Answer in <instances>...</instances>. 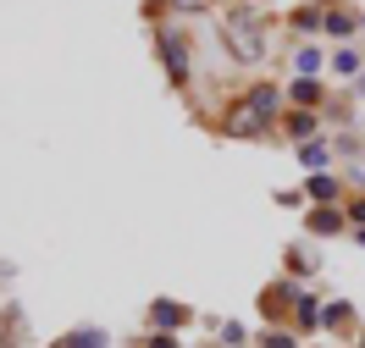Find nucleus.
<instances>
[{"label":"nucleus","instance_id":"1","mask_svg":"<svg viewBox=\"0 0 365 348\" xmlns=\"http://www.w3.org/2000/svg\"><path fill=\"white\" fill-rule=\"evenodd\" d=\"M227 45L238 61H260L266 56V28L255 11H227Z\"/></svg>","mask_w":365,"mask_h":348},{"label":"nucleus","instance_id":"2","mask_svg":"<svg viewBox=\"0 0 365 348\" xmlns=\"http://www.w3.org/2000/svg\"><path fill=\"white\" fill-rule=\"evenodd\" d=\"M272 111H277V89H272V83H260L244 105H232V111H227V133H260V127L272 122Z\"/></svg>","mask_w":365,"mask_h":348},{"label":"nucleus","instance_id":"3","mask_svg":"<svg viewBox=\"0 0 365 348\" xmlns=\"http://www.w3.org/2000/svg\"><path fill=\"white\" fill-rule=\"evenodd\" d=\"M160 56H166V72H172V78H188V45H182L178 33H160Z\"/></svg>","mask_w":365,"mask_h":348},{"label":"nucleus","instance_id":"4","mask_svg":"<svg viewBox=\"0 0 365 348\" xmlns=\"http://www.w3.org/2000/svg\"><path fill=\"white\" fill-rule=\"evenodd\" d=\"M182 321V304H172V299H155V326L166 332V326H178Z\"/></svg>","mask_w":365,"mask_h":348},{"label":"nucleus","instance_id":"5","mask_svg":"<svg viewBox=\"0 0 365 348\" xmlns=\"http://www.w3.org/2000/svg\"><path fill=\"white\" fill-rule=\"evenodd\" d=\"M299 161L310 166V172H321L327 166V144H299Z\"/></svg>","mask_w":365,"mask_h":348},{"label":"nucleus","instance_id":"6","mask_svg":"<svg viewBox=\"0 0 365 348\" xmlns=\"http://www.w3.org/2000/svg\"><path fill=\"white\" fill-rule=\"evenodd\" d=\"M294 100H299V105H316V100H321V83L299 78V83H294Z\"/></svg>","mask_w":365,"mask_h":348},{"label":"nucleus","instance_id":"7","mask_svg":"<svg viewBox=\"0 0 365 348\" xmlns=\"http://www.w3.org/2000/svg\"><path fill=\"white\" fill-rule=\"evenodd\" d=\"M61 348H106V337H100V332H72Z\"/></svg>","mask_w":365,"mask_h":348},{"label":"nucleus","instance_id":"8","mask_svg":"<svg viewBox=\"0 0 365 348\" xmlns=\"http://www.w3.org/2000/svg\"><path fill=\"white\" fill-rule=\"evenodd\" d=\"M310 199H332V177H316V172H310Z\"/></svg>","mask_w":365,"mask_h":348},{"label":"nucleus","instance_id":"9","mask_svg":"<svg viewBox=\"0 0 365 348\" xmlns=\"http://www.w3.org/2000/svg\"><path fill=\"white\" fill-rule=\"evenodd\" d=\"M321 321V310H316V299H299V326H316Z\"/></svg>","mask_w":365,"mask_h":348},{"label":"nucleus","instance_id":"10","mask_svg":"<svg viewBox=\"0 0 365 348\" xmlns=\"http://www.w3.org/2000/svg\"><path fill=\"white\" fill-rule=\"evenodd\" d=\"M310 221H316L321 232H338V216H332V210H316V216H310Z\"/></svg>","mask_w":365,"mask_h":348},{"label":"nucleus","instance_id":"11","mask_svg":"<svg viewBox=\"0 0 365 348\" xmlns=\"http://www.w3.org/2000/svg\"><path fill=\"white\" fill-rule=\"evenodd\" d=\"M266 348H294V337H282V332L272 337V332H266Z\"/></svg>","mask_w":365,"mask_h":348},{"label":"nucleus","instance_id":"12","mask_svg":"<svg viewBox=\"0 0 365 348\" xmlns=\"http://www.w3.org/2000/svg\"><path fill=\"white\" fill-rule=\"evenodd\" d=\"M150 348H178V343H172V337H166V332H160V337H150Z\"/></svg>","mask_w":365,"mask_h":348},{"label":"nucleus","instance_id":"13","mask_svg":"<svg viewBox=\"0 0 365 348\" xmlns=\"http://www.w3.org/2000/svg\"><path fill=\"white\" fill-rule=\"evenodd\" d=\"M354 216H360V221H365V205H354Z\"/></svg>","mask_w":365,"mask_h":348}]
</instances>
